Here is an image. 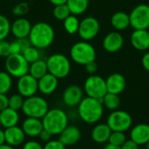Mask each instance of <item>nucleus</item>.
Returning <instances> with one entry per match:
<instances>
[{"instance_id": "52", "label": "nucleus", "mask_w": 149, "mask_h": 149, "mask_svg": "<svg viewBox=\"0 0 149 149\" xmlns=\"http://www.w3.org/2000/svg\"><path fill=\"white\" fill-rule=\"evenodd\" d=\"M0 127H1V123H0Z\"/></svg>"}, {"instance_id": "17", "label": "nucleus", "mask_w": 149, "mask_h": 149, "mask_svg": "<svg viewBox=\"0 0 149 149\" xmlns=\"http://www.w3.org/2000/svg\"><path fill=\"white\" fill-rule=\"evenodd\" d=\"M106 85L107 93L120 94L126 88L127 81L125 77L118 72L113 73L106 79Z\"/></svg>"}, {"instance_id": "7", "label": "nucleus", "mask_w": 149, "mask_h": 149, "mask_svg": "<svg viewBox=\"0 0 149 149\" xmlns=\"http://www.w3.org/2000/svg\"><path fill=\"white\" fill-rule=\"evenodd\" d=\"M5 70L14 78L20 77L29 72L30 64L26 61L22 54H10L5 59Z\"/></svg>"}, {"instance_id": "29", "label": "nucleus", "mask_w": 149, "mask_h": 149, "mask_svg": "<svg viewBox=\"0 0 149 149\" xmlns=\"http://www.w3.org/2000/svg\"><path fill=\"white\" fill-rule=\"evenodd\" d=\"M79 20L77 16L71 14L68 16L64 21H63V25L65 30V31L68 34L73 35L75 33H78L79 31Z\"/></svg>"}, {"instance_id": "26", "label": "nucleus", "mask_w": 149, "mask_h": 149, "mask_svg": "<svg viewBox=\"0 0 149 149\" xmlns=\"http://www.w3.org/2000/svg\"><path fill=\"white\" fill-rule=\"evenodd\" d=\"M30 75H31L36 79H39L43 76H45L46 73H48V68L46 60L45 59H38L31 64H30L29 66V72Z\"/></svg>"}, {"instance_id": "31", "label": "nucleus", "mask_w": 149, "mask_h": 149, "mask_svg": "<svg viewBox=\"0 0 149 149\" xmlns=\"http://www.w3.org/2000/svg\"><path fill=\"white\" fill-rule=\"evenodd\" d=\"M12 86V77L7 72H0V93L6 94Z\"/></svg>"}, {"instance_id": "35", "label": "nucleus", "mask_w": 149, "mask_h": 149, "mask_svg": "<svg viewBox=\"0 0 149 149\" xmlns=\"http://www.w3.org/2000/svg\"><path fill=\"white\" fill-rule=\"evenodd\" d=\"M24 101V97L22 95H20L19 93L13 94V95H11L9 98V105H8V107L11 108L13 110L18 111V110L22 109Z\"/></svg>"}, {"instance_id": "33", "label": "nucleus", "mask_w": 149, "mask_h": 149, "mask_svg": "<svg viewBox=\"0 0 149 149\" xmlns=\"http://www.w3.org/2000/svg\"><path fill=\"white\" fill-rule=\"evenodd\" d=\"M126 141H127V136L124 132L112 131V134L108 140V143L113 146L121 147Z\"/></svg>"}, {"instance_id": "20", "label": "nucleus", "mask_w": 149, "mask_h": 149, "mask_svg": "<svg viewBox=\"0 0 149 149\" xmlns=\"http://www.w3.org/2000/svg\"><path fill=\"white\" fill-rule=\"evenodd\" d=\"M130 139L139 146L146 145L149 141V125L140 123L134 126L130 131Z\"/></svg>"}, {"instance_id": "9", "label": "nucleus", "mask_w": 149, "mask_h": 149, "mask_svg": "<svg viewBox=\"0 0 149 149\" xmlns=\"http://www.w3.org/2000/svg\"><path fill=\"white\" fill-rule=\"evenodd\" d=\"M107 124L112 131L126 132L129 130L133 124L132 116L126 111L115 110L113 111L107 118Z\"/></svg>"}, {"instance_id": "25", "label": "nucleus", "mask_w": 149, "mask_h": 149, "mask_svg": "<svg viewBox=\"0 0 149 149\" xmlns=\"http://www.w3.org/2000/svg\"><path fill=\"white\" fill-rule=\"evenodd\" d=\"M111 24L117 31L127 30L130 26L129 14L124 11H117L111 17Z\"/></svg>"}, {"instance_id": "30", "label": "nucleus", "mask_w": 149, "mask_h": 149, "mask_svg": "<svg viewBox=\"0 0 149 149\" xmlns=\"http://www.w3.org/2000/svg\"><path fill=\"white\" fill-rule=\"evenodd\" d=\"M22 55L24 56V58L26 59V61L29 64H31V63L41 58V53H40L39 49L36 48L32 45H30L29 47H27L22 52Z\"/></svg>"}, {"instance_id": "12", "label": "nucleus", "mask_w": 149, "mask_h": 149, "mask_svg": "<svg viewBox=\"0 0 149 149\" xmlns=\"http://www.w3.org/2000/svg\"><path fill=\"white\" fill-rule=\"evenodd\" d=\"M17 89L18 93L23 97H31L35 95L38 91V79L27 73L18 79L17 83Z\"/></svg>"}, {"instance_id": "19", "label": "nucleus", "mask_w": 149, "mask_h": 149, "mask_svg": "<svg viewBox=\"0 0 149 149\" xmlns=\"http://www.w3.org/2000/svg\"><path fill=\"white\" fill-rule=\"evenodd\" d=\"M58 85V79L49 72L38 79V91L44 95H50L53 93L57 90Z\"/></svg>"}, {"instance_id": "43", "label": "nucleus", "mask_w": 149, "mask_h": 149, "mask_svg": "<svg viewBox=\"0 0 149 149\" xmlns=\"http://www.w3.org/2000/svg\"><path fill=\"white\" fill-rule=\"evenodd\" d=\"M52 136V134L49 133V132H48L47 130H45V129H43V130L41 131V133L39 134V135H38L39 139H40L43 142H45V143L51 141Z\"/></svg>"}, {"instance_id": "40", "label": "nucleus", "mask_w": 149, "mask_h": 149, "mask_svg": "<svg viewBox=\"0 0 149 149\" xmlns=\"http://www.w3.org/2000/svg\"><path fill=\"white\" fill-rule=\"evenodd\" d=\"M85 69L87 73H89L90 75H93L98 71V65L95 61H92V62L85 65Z\"/></svg>"}, {"instance_id": "10", "label": "nucleus", "mask_w": 149, "mask_h": 149, "mask_svg": "<svg viewBox=\"0 0 149 149\" xmlns=\"http://www.w3.org/2000/svg\"><path fill=\"white\" fill-rule=\"evenodd\" d=\"M130 26L134 30H148L149 28V5L141 3L135 6L129 14Z\"/></svg>"}, {"instance_id": "39", "label": "nucleus", "mask_w": 149, "mask_h": 149, "mask_svg": "<svg viewBox=\"0 0 149 149\" xmlns=\"http://www.w3.org/2000/svg\"><path fill=\"white\" fill-rule=\"evenodd\" d=\"M44 149H66L65 146L61 143L58 140L57 141H50L45 143L44 146Z\"/></svg>"}, {"instance_id": "28", "label": "nucleus", "mask_w": 149, "mask_h": 149, "mask_svg": "<svg viewBox=\"0 0 149 149\" xmlns=\"http://www.w3.org/2000/svg\"><path fill=\"white\" fill-rule=\"evenodd\" d=\"M104 108H107L110 111H115L119 109L120 106V98L118 94L107 93L101 100Z\"/></svg>"}, {"instance_id": "14", "label": "nucleus", "mask_w": 149, "mask_h": 149, "mask_svg": "<svg viewBox=\"0 0 149 149\" xmlns=\"http://www.w3.org/2000/svg\"><path fill=\"white\" fill-rule=\"evenodd\" d=\"M124 45V38L119 31H112L106 35L103 39L104 49L111 53H114L122 49Z\"/></svg>"}, {"instance_id": "13", "label": "nucleus", "mask_w": 149, "mask_h": 149, "mask_svg": "<svg viewBox=\"0 0 149 149\" xmlns=\"http://www.w3.org/2000/svg\"><path fill=\"white\" fill-rule=\"evenodd\" d=\"M84 98L83 89L77 85L67 86L63 93V101L68 107H77Z\"/></svg>"}, {"instance_id": "4", "label": "nucleus", "mask_w": 149, "mask_h": 149, "mask_svg": "<svg viewBox=\"0 0 149 149\" xmlns=\"http://www.w3.org/2000/svg\"><path fill=\"white\" fill-rule=\"evenodd\" d=\"M70 57L75 63L85 65L96 59V50L87 41L75 43L70 50Z\"/></svg>"}, {"instance_id": "11", "label": "nucleus", "mask_w": 149, "mask_h": 149, "mask_svg": "<svg viewBox=\"0 0 149 149\" xmlns=\"http://www.w3.org/2000/svg\"><path fill=\"white\" fill-rule=\"evenodd\" d=\"M100 29V22L93 17H86L79 22L78 34L84 41L93 39L99 33Z\"/></svg>"}, {"instance_id": "1", "label": "nucleus", "mask_w": 149, "mask_h": 149, "mask_svg": "<svg viewBox=\"0 0 149 149\" xmlns=\"http://www.w3.org/2000/svg\"><path fill=\"white\" fill-rule=\"evenodd\" d=\"M55 38L54 29L45 22H38L31 26L28 39L31 45L39 50L49 47Z\"/></svg>"}, {"instance_id": "42", "label": "nucleus", "mask_w": 149, "mask_h": 149, "mask_svg": "<svg viewBox=\"0 0 149 149\" xmlns=\"http://www.w3.org/2000/svg\"><path fill=\"white\" fill-rule=\"evenodd\" d=\"M140 146L138 144H136L134 141L130 140H127L125 141V143L120 147L121 149H139Z\"/></svg>"}, {"instance_id": "27", "label": "nucleus", "mask_w": 149, "mask_h": 149, "mask_svg": "<svg viewBox=\"0 0 149 149\" xmlns=\"http://www.w3.org/2000/svg\"><path fill=\"white\" fill-rule=\"evenodd\" d=\"M66 5L68 6L71 14L78 16L83 14L87 10L89 0H67Z\"/></svg>"}, {"instance_id": "24", "label": "nucleus", "mask_w": 149, "mask_h": 149, "mask_svg": "<svg viewBox=\"0 0 149 149\" xmlns=\"http://www.w3.org/2000/svg\"><path fill=\"white\" fill-rule=\"evenodd\" d=\"M19 121V115L17 111L7 107L0 112V123L5 128L17 126Z\"/></svg>"}, {"instance_id": "34", "label": "nucleus", "mask_w": 149, "mask_h": 149, "mask_svg": "<svg viewBox=\"0 0 149 149\" xmlns=\"http://www.w3.org/2000/svg\"><path fill=\"white\" fill-rule=\"evenodd\" d=\"M10 23L9 19L0 14V40L5 39L10 32Z\"/></svg>"}, {"instance_id": "47", "label": "nucleus", "mask_w": 149, "mask_h": 149, "mask_svg": "<svg viewBox=\"0 0 149 149\" xmlns=\"http://www.w3.org/2000/svg\"><path fill=\"white\" fill-rule=\"evenodd\" d=\"M5 143V136H4V131L0 130V145H3Z\"/></svg>"}, {"instance_id": "18", "label": "nucleus", "mask_w": 149, "mask_h": 149, "mask_svg": "<svg viewBox=\"0 0 149 149\" xmlns=\"http://www.w3.org/2000/svg\"><path fill=\"white\" fill-rule=\"evenodd\" d=\"M132 46L137 51L149 49V31L148 30H134L130 38Z\"/></svg>"}, {"instance_id": "38", "label": "nucleus", "mask_w": 149, "mask_h": 149, "mask_svg": "<svg viewBox=\"0 0 149 149\" xmlns=\"http://www.w3.org/2000/svg\"><path fill=\"white\" fill-rule=\"evenodd\" d=\"M10 54H22L23 48L17 38L15 41L10 43Z\"/></svg>"}, {"instance_id": "15", "label": "nucleus", "mask_w": 149, "mask_h": 149, "mask_svg": "<svg viewBox=\"0 0 149 149\" xmlns=\"http://www.w3.org/2000/svg\"><path fill=\"white\" fill-rule=\"evenodd\" d=\"M31 26L32 25L28 19L21 17L17 18L10 24V32L16 38H26L29 37Z\"/></svg>"}, {"instance_id": "37", "label": "nucleus", "mask_w": 149, "mask_h": 149, "mask_svg": "<svg viewBox=\"0 0 149 149\" xmlns=\"http://www.w3.org/2000/svg\"><path fill=\"white\" fill-rule=\"evenodd\" d=\"M9 55H10V43L5 39L0 40V57L6 58Z\"/></svg>"}, {"instance_id": "16", "label": "nucleus", "mask_w": 149, "mask_h": 149, "mask_svg": "<svg viewBox=\"0 0 149 149\" xmlns=\"http://www.w3.org/2000/svg\"><path fill=\"white\" fill-rule=\"evenodd\" d=\"M81 138V132L76 126H67L60 134L58 141L65 147L77 144Z\"/></svg>"}, {"instance_id": "45", "label": "nucleus", "mask_w": 149, "mask_h": 149, "mask_svg": "<svg viewBox=\"0 0 149 149\" xmlns=\"http://www.w3.org/2000/svg\"><path fill=\"white\" fill-rule=\"evenodd\" d=\"M141 64L144 69L149 72V52L143 55L142 59H141Z\"/></svg>"}, {"instance_id": "5", "label": "nucleus", "mask_w": 149, "mask_h": 149, "mask_svg": "<svg viewBox=\"0 0 149 149\" xmlns=\"http://www.w3.org/2000/svg\"><path fill=\"white\" fill-rule=\"evenodd\" d=\"M21 110L27 117L41 120L48 112L49 105L44 98L33 95L24 100Z\"/></svg>"}, {"instance_id": "32", "label": "nucleus", "mask_w": 149, "mask_h": 149, "mask_svg": "<svg viewBox=\"0 0 149 149\" xmlns=\"http://www.w3.org/2000/svg\"><path fill=\"white\" fill-rule=\"evenodd\" d=\"M52 15L56 19L64 21L68 16L71 15V11H70L68 6L66 5V3H63V4L55 5L54 9L52 10Z\"/></svg>"}, {"instance_id": "2", "label": "nucleus", "mask_w": 149, "mask_h": 149, "mask_svg": "<svg viewBox=\"0 0 149 149\" xmlns=\"http://www.w3.org/2000/svg\"><path fill=\"white\" fill-rule=\"evenodd\" d=\"M78 113L80 119L87 124L99 122L104 113V107L101 100L91 97L83 98L78 106Z\"/></svg>"}, {"instance_id": "22", "label": "nucleus", "mask_w": 149, "mask_h": 149, "mask_svg": "<svg viewBox=\"0 0 149 149\" xmlns=\"http://www.w3.org/2000/svg\"><path fill=\"white\" fill-rule=\"evenodd\" d=\"M21 128L23 129L24 134L29 137H38L44 129L43 123L40 119L31 117H27L24 120Z\"/></svg>"}, {"instance_id": "51", "label": "nucleus", "mask_w": 149, "mask_h": 149, "mask_svg": "<svg viewBox=\"0 0 149 149\" xmlns=\"http://www.w3.org/2000/svg\"><path fill=\"white\" fill-rule=\"evenodd\" d=\"M139 149H147L146 148H139Z\"/></svg>"}, {"instance_id": "41", "label": "nucleus", "mask_w": 149, "mask_h": 149, "mask_svg": "<svg viewBox=\"0 0 149 149\" xmlns=\"http://www.w3.org/2000/svg\"><path fill=\"white\" fill-rule=\"evenodd\" d=\"M23 149H44V147L35 141H30L24 143L23 146Z\"/></svg>"}, {"instance_id": "6", "label": "nucleus", "mask_w": 149, "mask_h": 149, "mask_svg": "<svg viewBox=\"0 0 149 149\" xmlns=\"http://www.w3.org/2000/svg\"><path fill=\"white\" fill-rule=\"evenodd\" d=\"M48 72L57 79H64L71 72V63L69 58L62 53H55L46 59Z\"/></svg>"}, {"instance_id": "3", "label": "nucleus", "mask_w": 149, "mask_h": 149, "mask_svg": "<svg viewBox=\"0 0 149 149\" xmlns=\"http://www.w3.org/2000/svg\"><path fill=\"white\" fill-rule=\"evenodd\" d=\"M42 123L44 129L51 133L52 135H59L68 126V117L62 109H49L42 118Z\"/></svg>"}, {"instance_id": "49", "label": "nucleus", "mask_w": 149, "mask_h": 149, "mask_svg": "<svg viewBox=\"0 0 149 149\" xmlns=\"http://www.w3.org/2000/svg\"><path fill=\"white\" fill-rule=\"evenodd\" d=\"M104 149H121V148L120 147H117V146H113V145H111V144H107L105 148H104Z\"/></svg>"}, {"instance_id": "21", "label": "nucleus", "mask_w": 149, "mask_h": 149, "mask_svg": "<svg viewBox=\"0 0 149 149\" xmlns=\"http://www.w3.org/2000/svg\"><path fill=\"white\" fill-rule=\"evenodd\" d=\"M4 136H5V143L12 147H17L21 145L24 141L26 135L24 134L21 127L17 126H14L11 127L5 128Z\"/></svg>"}, {"instance_id": "44", "label": "nucleus", "mask_w": 149, "mask_h": 149, "mask_svg": "<svg viewBox=\"0 0 149 149\" xmlns=\"http://www.w3.org/2000/svg\"><path fill=\"white\" fill-rule=\"evenodd\" d=\"M9 105V98L6 94L0 93V112L7 108Z\"/></svg>"}, {"instance_id": "46", "label": "nucleus", "mask_w": 149, "mask_h": 149, "mask_svg": "<svg viewBox=\"0 0 149 149\" xmlns=\"http://www.w3.org/2000/svg\"><path fill=\"white\" fill-rule=\"evenodd\" d=\"M54 6L55 5H58V4H63V3H66L67 0H49Z\"/></svg>"}, {"instance_id": "50", "label": "nucleus", "mask_w": 149, "mask_h": 149, "mask_svg": "<svg viewBox=\"0 0 149 149\" xmlns=\"http://www.w3.org/2000/svg\"><path fill=\"white\" fill-rule=\"evenodd\" d=\"M145 146H146V147H145L146 148L149 149V141H148V143H147V144H146V145H145Z\"/></svg>"}, {"instance_id": "48", "label": "nucleus", "mask_w": 149, "mask_h": 149, "mask_svg": "<svg viewBox=\"0 0 149 149\" xmlns=\"http://www.w3.org/2000/svg\"><path fill=\"white\" fill-rule=\"evenodd\" d=\"M0 149H14V148L7 143H4L3 145H0Z\"/></svg>"}, {"instance_id": "36", "label": "nucleus", "mask_w": 149, "mask_h": 149, "mask_svg": "<svg viewBox=\"0 0 149 149\" xmlns=\"http://www.w3.org/2000/svg\"><path fill=\"white\" fill-rule=\"evenodd\" d=\"M29 3L26 2H21L17 4H16L13 9H12V12L15 16H17L19 17L25 16L28 11H29Z\"/></svg>"}, {"instance_id": "23", "label": "nucleus", "mask_w": 149, "mask_h": 149, "mask_svg": "<svg viewBox=\"0 0 149 149\" xmlns=\"http://www.w3.org/2000/svg\"><path fill=\"white\" fill-rule=\"evenodd\" d=\"M111 134L112 130L107 123H100L93 128L91 136L93 141L99 144H102L108 142Z\"/></svg>"}, {"instance_id": "8", "label": "nucleus", "mask_w": 149, "mask_h": 149, "mask_svg": "<svg viewBox=\"0 0 149 149\" xmlns=\"http://www.w3.org/2000/svg\"><path fill=\"white\" fill-rule=\"evenodd\" d=\"M84 92L87 97L102 100L107 93L106 79L96 74L90 75L84 83Z\"/></svg>"}]
</instances>
